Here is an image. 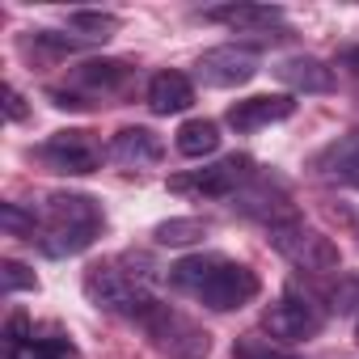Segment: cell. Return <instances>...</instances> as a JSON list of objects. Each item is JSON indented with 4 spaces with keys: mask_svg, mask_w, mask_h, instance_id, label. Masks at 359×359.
I'll return each mask as SVG.
<instances>
[{
    "mask_svg": "<svg viewBox=\"0 0 359 359\" xmlns=\"http://www.w3.org/2000/svg\"><path fill=\"white\" fill-rule=\"evenodd\" d=\"M203 22H220L233 30H271L283 22V9L279 5H216V9H203Z\"/></svg>",
    "mask_w": 359,
    "mask_h": 359,
    "instance_id": "cell-14",
    "label": "cell"
},
{
    "mask_svg": "<svg viewBox=\"0 0 359 359\" xmlns=\"http://www.w3.org/2000/svg\"><path fill=\"white\" fill-rule=\"evenodd\" d=\"M165 152L161 135L148 131V127H123L114 140H110V161H118L123 169H144V165H156Z\"/></svg>",
    "mask_w": 359,
    "mask_h": 359,
    "instance_id": "cell-12",
    "label": "cell"
},
{
    "mask_svg": "<svg viewBox=\"0 0 359 359\" xmlns=\"http://www.w3.org/2000/svg\"><path fill=\"white\" fill-rule=\"evenodd\" d=\"M355 342H359V330H355Z\"/></svg>",
    "mask_w": 359,
    "mask_h": 359,
    "instance_id": "cell-30",
    "label": "cell"
},
{
    "mask_svg": "<svg viewBox=\"0 0 359 359\" xmlns=\"http://www.w3.org/2000/svg\"><path fill=\"white\" fill-rule=\"evenodd\" d=\"M144 325H148V334H152V342L161 346L165 359H208L212 355V334L191 325L182 313H169L165 304H156L144 317Z\"/></svg>",
    "mask_w": 359,
    "mask_h": 359,
    "instance_id": "cell-5",
    "label": "cell"
},
{
    "mask_svg": "<svg viewBox=\"0 0 359 359\" xmlns=\"http://www.w3.org/2000/svg\"><path fill=\"white\" fill-rule=\"evenodd\" d=\"M254 173V161L250 156H224L216 165H203V169H187V173H173L169 177V191L173 195H191V199H229L237 195Z\"/></svg>",
    "mask_w": 359,
    "mask_h": 359,
    "instance_id": "cell-4",
    "label": "cell"
},
{
    "mask_svg": "<svg viewBox=\"0 0 359 359\" xmlns=\"http://www.w3.org/2000/svg\"><path fill=\"white\" fill-rule=\"evenodd\" d=\"M102 237V208L89 195H51L43 203V224H39V245L51 258H72L85 254Z\"/></svg>",
    "mask_w": 359,
    "mask_h": 359,
    "instance_id": "cell-1",
    "label": "cell"
},
{
    "mask_svg": "<svg viewBox=\"0 0 359 359\" xmlns=\"http://www.w3.org/2000/svg\"><path fill=\"white\" fill-rule=\"evenodd\" d=\"M177 152L182 156H191V161H199V156H212L216 148H220V127L212 123V118H187L182 127H177Z\"/></svg>",
    "mask_w": 359,
    "mask_h": 359,
    "instance_id": "cell-16",
    "label": "cell"
},
{
    "mask_svg": "<svg viewBox=\"0 0 359 359\" xmlns=\"http://www.w3.org/2000/svg\"><path fill=\"white\" fill-rule=\"evenodd\" d=\"M199 81L212 85V89H237V85H250L258 76V55L250 47H212L199 55Z\"/></svg>",
    "mask_w": 359,
    "mask_h": 359,
    "instance_id": "cell-9",
    "label": "cell"
},
{
    "mask_svg": "<svg viewBox=\"0 0 359 359\" xmlns=\"http://www.w3.org/2000/svg\"><path fill=\"white\" fill-rule=\"evenodd\" d=\"M237 359H287L279 346H271V338H258V334H245V338H237V351H233Z\"/></svg>",
    "mask_w": 359,
    "mask_h": 359,
    "instance_id": "cell-25",
    "label": "cell"
},
{
    "mask_svg": "<svg viewBox=\"0 0 359 359\" xmlns=\"http://www.w3.org/2000/svg\"><path fill=\"white\" fill-rule=\"evenodd\" d=\"M0 279H5V292H9V296H13V292H34V287H39L34 271H30L26 262H18V258H5V262H0Z\"/></svg>",
    "mask_w": 359,
    "mask_h": 359,
    "instance_id": "cell-22",
    "label": "cell"
},
{
    "mask_svg": "<svg viewBox=\"0 0 359 359\" xmlns=\"http://www.w3.org/2000/svg\"><path fill=\"white\" fill-rule=\"evenodd\" d=\"M275 81L287 85L292 93H330L334 89V68H325L317 55H287L275 64Z\"/></svg>",
    "mask_w": 359,
    "mask_h": 359,
    "instance_id": "cell-11",
    "label": "cell"
},
{
    "mask_svg": "<svg viewBox=\"0 0 359 359\" xmlns=\"http://www.w3.org/2000/svg\"><path fill=\"white\" fill-rule=\"evenodd\" d=\"M262 325H266L271 342H283V346H292V342H304V338L321 334V325H325V313H321L313 300L283 296V300H275V304L266 309Z\"/></svg>",
    "mask_w": 359,
    "mask_h": 359,
    "instance_id": "cell-8",
    "label": "cell"
},
{
    "mask_svg": "<svg viewBox=\"0 0 359 359\" xmlns=\"http://www.w3.org/2000/svg\"><path fill=\"white\" fill-rule=\"evenodd\" d=\"M292 110H296V102L287 93H258V97H245V102L229 106V127L241 131V135H250V131H262L271 123L292 118Z\"/></svg>",
    "mask_w": 359,
    "mask_h": 359,
    "instance_id": "cell-10",
    "label": "cell"
},
{
    "mask_svg": "<svg viewBox=\"0 0 359 359\" xmlns=\"http://www.w3.org/2000/svg\"><path fill=\"white\" fill-rule=\"evenodd\" d=\"M127 81H131V68L123 60H89V64L76 68V85L93 89V93H114Z\"/></svg>",
    "mask_w": 359,
    "mask_h": 359,
    "instance_id": "cell-17",
    "label": "cell"
},
{
    "mask_svg": "<svg viewBox=\"0 0 359 359\" xmlns=\"http://www.w3.org/2000/svg\"><path fill=\"white\" fill-rule=\"evenodd\" d=\"M195 106V85L182 72H156L148 81V110L152 114H182Z\"/></svg>",
    "mask_w": 359,
    "mask_h": 359,
    "instance_id": "cell-13",
    "label": "cell"
},
{
    "mask_svg": "<svg viewBox=\"0 0 359 359\" xmlns=\"http://www.w3.org/2000/svg\"><path fill=\"white\" fill-rule=\"evenodd\" d=\"M271 245L292 262V266H300V271H309V275H330V271H338V245L321 233V229H313V224H304V220H283V224H275L271 229Z\"/></svg>",
    "mask_w": 359,
    "mask_h": 359,
    "instance_id": "cell-3",
    "label": "cell"
},
{
    "mask_svg": "<svg viewBox=\"0 0 359 359\" xmlns=\"http://www.w3.org/2000/svg\"><path fill=\"white\" fill-rule=\"evenodd\" d=\"M346 182H351V187H359V169H355V173H351V177H346Z\"/></svg>",
    "mask_w": 359,
    "mask_h": 359,
    "instance_id": "cell-29",
    "label": "cell"
},
{
    "mask_svg": "<svg viewBox=\"0 0 359 359\" xmlns=\"http://www.w3.org/2000/svg\"><path fill=\"white\" fill-rule=\"evenodd\" d=\"M85 296L106 313H123V317H140V321L156 309V300L144 283V271H123V262L89 266L85 271Z\"/></svg>",
    "mask_w": 359,
    "mask_h": 359,
    "instance_id": "cell-2",
    "label": "cell"
},
{
    "mask_svg": "<svg viewBox=\"0 0 359 359\" xmlns=\"http://www.w3.org/2000/svg\"><path fill=\"white\" fill-rule=\"evenodd\" d=\"M342 64H346V68H355V72H359V47H351V51H342Z\"/></svg>",
    "mask_w": 359,
    "mask_h": 359,
    "instance_id": "cell-28",
    "label": "cell"
},
{
    "mask_svg": "<svg viewBox=\"0 0 359 359\" xmlns=\"http://www.w3.org/2000/svg\"><path fill=\"white\" fill-rule=\"evenodd\" d=\"M39 161H43L51 173L81 177V173H93V169L102 165V144L93 140V131L68 127V131H55V135L39 148Z\"/></svg>",
    "mask_w": 359,
    "mask_h": 359,
    "instance_id": "cell-6",
    "label": "cell"
},
{
    "mask_svg": "<svg viewBox=\"0 0 359 359\" xmlns=\"http://www.w3.org/2000/svg\"><path fill=\"white\" fill-rule=\"evenodd\" d=\"M5 114H9L13 123H22V118L30 114V110H26V97H22L13 85H5Z\"/></svg>",
    "mask_w": 359,
    "mask_h": 359,
    "instance_id": "cell-27",
    "label": "cell"
},
{
    "mask_svg": "<svg viewBox=\"0 0 359 359\" xmlns=\"http://www.w3.org/2000/svg\"><path fill=\"white\" fill-rule=\"evenodd\" d=\"M0 224H5V233L9 237H39V224H34V216H26L18 203H5V208H0Z\"/></svg>",
    "mask_w": 359,
    "mask_h": 359,
    "instance_id": "cell-24",
    "label": "cell"
},
{
    "mask_svg": "<svg viewBox=\"0 0 359 359\" xmlns=\"http://www.w3.org/2000/svg\"><path fill=\"white\" fill-rule=\"evenodd\" d=\"M152 237L161 245H195L208 237V220H195V216H173V220H161L152 229Z\"/></svg>",
    "mask_w": 359,
    "mask_h": 359,
    "instance_id": "cell-20",
    "label": "cell"
},
{
    "mask_svg": "<svg viewBox=\"0 0 359 359\" xmlns=\"http://www.w3.org/2000/svg\"><path fill=\"white\" fill-rule=\"evenodd\" d=\"M34 334H30V321H26V313H13L9 317V325H5V346H9V355H18L26 342H30Z\"/></svg>",
    "mask_w": 359,
    "mask_h": 359,
    "instance_id": "cell-26",
    "label": "cell"
},
{
    "mask_svg": "<svg viewBox=\"0 0 359 359\" xmlns=\"http://www.w3.org/2000/svg\"><path fill=\"white\" fill-rule=\"evenodd\" d=\"M220 258H224V254H191V258H182V262H173V266H169V283H173L177 292H187V296H199V287L208 283V275L216 271Z\"/></svg>",
    "mask_w": 359,
    "mask_h": 359,
    "instance_id": "cell-18",
    "label": "cell"
},
{
    "mask_svg": "<svg viewBox=\"0 0 359 359\" xmlns=\"http://www.w3.org/2000/svg\"><path fill=\"white\" fill-rule=\"evenodd\" d=\"M330 309L334 313H359V275H342L338 279V287L330 292Z\"/></svg>",
    "mask_w": 359,
    "mask_h": 359,
    "instance_id": "cell-23",
    "label": "cell"
},
{
    "mask_svg": "<svg viewBox=\"0 0 359 359\" xmlns=\"http://www.w3.org/2000/svg\"><path fill=\"white\" fill-rule=\"evenodd\" d=\"M313 169L325 173V177H351L359 169V131H346L330 148H321L317 161H313Z\"/></svg>",
    "mask_w": 359,
    "mask_h": 359,
    "instance_id": "cell-15",
    "label": "cell"
},
{
    "mask_svg": "<svg viewBox=\"0 0 359 359\" xmlns=\"http://www.w3.org/2000/svg\"><path fill=\"white\" fill-rule=\"evenodd\" d=\"M68 26L76 30V39H85V43H106V39H114L118 34V18L114 13H102V9H72L68 13Z\"/></svg>",
    "mask_w": 359,
    "mask_h": 359,
    "instance_id": "cell-19",
    "label": "cell"
},
{
    "mask_svg": "<svg viewBox=\"0 0 359 359\" xmlns=\"http://www.w3.org/2000/svg\"><path fill=\"white\" fill-rule=\"evenodd\" d=\"M9 359H76V346L68 338H30L18 355Z\"/></svg>",
    "mask_w": 359,
    "mask_h": 359,
    "instance_id": "cell-21",
    "label": "cell"
},
{
    "mask_svg": "<svg viewBox=\"0 0 359 359\" xmlns=\"http://www.w3.org/2000/svg\"><path fill=\"white\" fill-rule=\"evenodd\" d=\"M254 296H258V275L250 266L233 262V258H220L195 300L208 304V309H216V313H233V309H245Z\"/></svg>",
    "mask_w": 359,
    "mask_h": 359,
    "instance_id": "cell-7",
    "label": "cell"
}]
</instances>
